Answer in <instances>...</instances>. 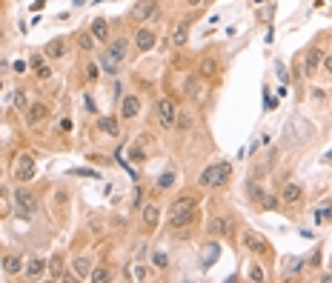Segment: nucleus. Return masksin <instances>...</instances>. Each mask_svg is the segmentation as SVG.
I'll return each mask as SVG.
<instances>
[{
    "label": "nucleus",
    "mask_w": 332,
    "mask_h": 283,
    "mask_svg": "<svg viewBox=\"0 0 332 283\" xmlns=\"http://www.w3.org/2000/svg\"><path fill=\"white\" fill-rule=\"evenodd\" d=\"M126 55H129V40L126 37H117V40H112V43L106 46V52L101 55V66L103 72H109V75H117V66L126 60Z\"/></svg>",
    "instance_id": "nucleus-1"
},
{
    "label": "nucleus",
    "mask_w": 332,
    "mask_h": 283,
    "mask_svg": "<svg viewBox=\"0 0 332 283\" xmlns=\"http://www.w3.org/2000/svg\"><path fill=\"white\" fill-rule=\"evenodd\" d=\"M34 175V160L32 155H20V166H17V181H32Z\"/></svg>",
    "instance_id": "nucleus-17"
},
{
    "label": "nucleus",
    "mask_w": 332,
    "mask_h": 283,
    "mask_svg": "<svg viewBox=\"0 0 332 283\" xmlns=\"http://www.w3.org/2000/svg\"><path fill=\"white\" fill-rule=\"evenodd\" d=\"M229 175H232V166L229 163H212V166H206L201 172V178L198 183L204 186V189H215V186H223L229 181Z\"/></svg>",
    "instance_id": "nucleus-2"
},
{
    "label": "nucleus",
    "mask_w": 332,
    "mask_h": 283,
    "mask_svg": "<svg viewBox=\"0 0 332 283\" xmlns=\"http://www.w3.org/2000/svg\"><path fill=\"white\" fill-rule=\"evenodd\" d=\"M49 275H52V278H63V258H60V255H55V258H52V261H49Z\"/></svg>",
    "instance_id": "nucleus-24"
},
{
    "label": "nucleus",
    "mask_w": 332,
    "mask_h": 283,
    "mask_svg": "<svg viewBox=\"0 0 332 283\" xmlns=\"http://www.w3.org/2000/svg\"><path fill=\"white\" fill-rule=\"evenodd\" d=\"M204 75H215V60H204Z\"/></svg>",
    "instance_id": "nucleus-35"
},
{
    "label": "nucleus",
    "mask_w": 332,
    "mask_h": 283,
    "mask_svg": "<svg viewBox=\"0 0 332 283\" xmlns=\"http://www.w3.org/2000/svg\"><path fill=\"white\" fill-rule=\"evenodd\" d=\"M324 60H327V55H324V49H318V46H312L307 52V57H304V66H307V75L312 78V75H318V69L324 66Z\"/></svg>",
    "instance_id": "nucleus-5"
},
{
    "label": "nucleus",
    "mask_w": 332,
    "mask_h": 283,
    "mask_svg": "<svg viewBox=\"0 0 332 283\" xmlns=\"http://www.w3.org/2000/svg\"><path fill=\"white\" fill-rule=\"evenodd\" d=\"M14 203H17V209L20 212H26V215H32L34 209H37V197H34L26 186H20L17 192H14Z\"/></svg>",
    "instance_id": "nucleus-6"
},
{
    "label": "nucleus",
    "mask_w": 332,
    "mask_h": 283,
    "mask_svg": "<svg viewBox=\"0 0 332 283\" xmlns=\"http://www.w3.org/2000/svg\"><path fill=\"white\" fill-rule=\"evenodd\" d=\"M46 114H49V109H46L43 103H34L32 109H26V123H29V126H37Z\"/></svg>",
    "instance_id": "nucleus-18"
},
{
    "label": "nucleus",
    "mask_w": 332,
    "mask_h": 283,
    "mask_svg": "<svg viewBox=\"0 0 332 283\" xmlns=\"http://www.w3.org/2000/svg\"><path fill=\"white\" fill-rule=\"evenodd\" d=\"M327 160H332V152H327Z\"/></svg>",
    "instance_id": "nucleus-44"
},
{
    "label": "nucleus",
    "mask_w": 332,
    "mask_h": 283,
    "mask_svg": "<svg viewBox=\"0 0 332 283\" xmlns=\"http://www.w3.org/2000/svg\"><path fill=\"white\" fill-rule=\"evenodd\" d=\"M14 72H17V75H23V72H26V63H23V60H17V63H14Z\"/></svg>",
    "instance_id": "nucleus-40"
},
{
    "label": "nucleus",
    "mask_w": 332,
    "mask_h": 283,
    "mask_svg": "<svg viewBox=\"0 0 332 283\" xmlns=\"http://www.w3.org/2000/svg\"><path fill=\"white\" fill-rule=\"evenodd\" d=\"M243 246L255 255H266L269 252V243L261 238V235H255V232H243Z\"/></svg>",
    "instance_id": "nucleus-7"
},
{
    "label": "nucleus",
    "mask_w": 332,
    "mask_h": 283,
    "mask_svg": "<svg viewBox=\"0 0 332 283\" xmlns=\"http://www.w3.org/2000/svg\"><path fill=\"white\" fill-rule=\"evenodd\" d=\"M158 223H160V209L155 203H149L146 209H143V226H146L149 232H155Z\"/></svg>",
    "instance_id": "nucleus-14"
},
{
    "label": "nucleus",
    "mask_w": 332,
    "mask_h": 283,
    "mask_svg": "<svg viewBox=\"0 0 332 283\" xmlns=\"http://www.w3.org/2000/svg\"><path fill=\"white\" fill-rule=\"evenodd\" d=\"M137 112H140V100H137L135 94H126L123 103H120V117L132 120V117H137Z\"/></svg>",
    "instance_id": "nucleus-10"
},
{
    "label": "nucleus",
    "mask_w": 332,
    "mask_h": 283,
    "mask_svg": "<svg viewBox=\"0 0 332 283\" xmlns=\"http://www.w3.org/2000/svg\"><path fill=\"white\" fill-rule=\"evenodd\" d=\"M324 66H327V72H330V75H332V55L327 57V60H324Z\"/></svg>",
    "instance_id": "nucleus-42"
},
{
    "label": "nucleus",
    "mask_w": 332,
    "mask_h": 283,
    "mask_svg": "<svg viewBox=\"0 0 332 283\" xmlns=\"http://www.w3.org/2000/svg\"><path fill=\"white\" fill-rule=\"evenodd\" d=\"M89 281H109V272H106V269H92Z\"/></svg>",
    "instance_id": "nucleus-30"
},
{
    "label": "nucleus",
    "mask_w": 332,
    "mask_h": 283,
    "mask_svg": "<svg viewBox=\"0 0 332 283\" xmlns=\"http://www.w3.org/2000/svg\"><path fill=\"white\" fill-rule=\"evenodd\" d=\"M186 34H189V23L183 20L181 26L172 32V40H169V43H172V46H183V43H186Z\"/></svg>",
    "instance_id": "nucleus-22"
},
{
    "label": "nucleus",
    "mask_w": 332,
    "mask_h": 283,
    "mask_svg": "<svg viewBox=\"0 0 332 283\" xmlns=\"http://www.w3.org/2000/svg\"><path fill=\"white\" fill-rule=\"evenodd\" d=\"M198 194H181L175 203H172V209H169V215H181V212H192V209H198Z\"/></svg>",
    "instance_id": "nucleus-8"
},
{
    "label": "nucleus",
    "mask_w": 332,
    "mask_h": 283,
    "mask_svg": "<svg viewBox=\"0 0 332 283\" xmlns=\"http://www.w3.org/2000/svg\"><path fill=\"white\" fill-rule=\"evenodd\" d=\"M98 132H103L106 137H114V135H120V126H117L114 117L103 114V117H98Z\"/></svg>",
    "instance_id": "nucleus-12"
},
{
    "label": "nucleus",
    "mask_w": 332,
    "mask_h": 283,
    "mask_svg": "<svg viewBox=\"0 0 332 283\" xmlns=\"http://www.w3.org/2000/svg\"><path fill=\"white\" fill-rule=\"evenodd\" d=\"M46 266H49V263H46L43 258H29V263H26V278H40Z\"/></svg>",
    "instance_id": "nucleus-20"
},
{
    "label": "nucleus",
    "mask_w": 332,
    "mask_h": 283,
    "mask_svg": "<svg viewBox=\"0 0 332 283\" xmlns=\"http://www.w3.org/2000/svg\"><path fill=\"white\" fill-rule=\"evenodd\" d=\"M92 37L98 40V43H106L109 40V23L103 20V17H98V20H92Z\"/></svg>",
    "instance_id": "nucleus-15"
},
{
    "label": "nucleus",
    "mask_w": 332,
    "mask_h": 283,
    "mask_svg": "<svg viewBox=\"0 0 332 283\" xmlns=\"http://www.w3.org/2000/svg\"><path fill=\"white\" fill-rule=\"evenodd\" d=\"M132 272H135V275H132L135 281H146V278H149V269H146V266H135Z\"/></svg>",
    "instance_id": "nucleus-31"
},
{
    "label": "nucleus",
    "mask_w": 332,
    "mask_h": 283,
    "mask_svg": "<svg viewBox=\"0 0 332 283\" xmlns=\"http://www.w3.org/2000/svg\"><path fill=\"white\" fill-rule=\"evenodd\" d=\"M3 272H6V275L23 272V261L17 258V255H3Z\"/></svg>",
    "instance_id": "nucleus-19"
},
{
    "label": "nucleus",
    "mask_w": 332,
    "mask_h": 283,
    "mask_svg": "<svg viewBox=\"0 0 332 283\" xmlns=\"http://www.w3.org/2000/svg\"><path fill=\"white\" fill-rule=\"evenodd\" d=\"M132 160H143V152H140V146L132 149Z\"/></svg>",
    "instance_id": "nucleus-39"
},
{
    "label": "nucleus",
    "mask_w": 332,
    "mask_h": 283,
    "mask_svg": "<svg viewBox=\"0 0 332 283\" xmlns=\"http://www.w3.org/2000/svg\"><path fill=\"white\" fill-rule=\"evenodd\" d=\"M275 72H278V78H281V80H286V69H284V63H275Z\"/></svg>",
    "instance_id": "nucleus-36"
},
{
    "label": "nucleus",
    "mask_w": 332,
    "mask_h": 283,
    "mask_svg": "<svg viewBox=\"0 0 332 283\" xmlns=\"http://www.w3.org/2000/svg\"><path fill=\"white\" fill-rule=\"evenodd\" d=\"M95 43H98V40L92 37V32H83V34L78 37V46L83 49V52H92V49H95Z\"/></svg>",
    "instance_id": "nucleus-27"
},
{
    "label": "nucleus",
    "mask_w": 332,
    "mask_h": 283,
    "mask_svg": "<svg viewBox=\"0 0 332 283\" xmlns=\"http://www.w3.org/2000/svg\"><path fill=\"white\" fill-rule=\"evenodd\" d=\"M206 232H209V235H215V238L226 235V217H209V226H206Z\"/></svg>",
    "instance_id": "nucleus-21"
},
{
    "label": "nucleus",
    "mask_w": 332,
    "mask_h": 283,
    "mask_svg": "<svg viewBox=\"0 0 332 283\" xmlns=\"http://www.w3.org/2000/svg\"><path fill=\"white\" fill-rule=\"evenodd\" d=\"M101 75V69H98V63H89V78H98Z\"/></svg>",
    "instance_id": "nucleus-37"
},
{
    "label": "nucleus",
    "mask_w": 332,
    "mask_h": 283,
    "mask_svg": "<svg viewBox=\"0 0 332 283\" xmlns=\"http://www.w3.org/2000/svg\"><path fill=\"white\" fill-rule=\"evenodd\" d=\"M14 106H17V112H26V109H29V94H26V89L14 92Z\"/></svg>",
    "instance_id": "nucleus-26"
},
{
    "label": "nucleus",
    "mask_w": 332,
    "mask_h": 283,
    "mask_svg": "<svg viewBox=\"0 0 332 283\" xmlns=\"http://www.w3.org/2000/svg\"><path fill=\"white\" fill-rule=\"evenodd\" d=\"M218 255H221V246H218V243H209V246H204V266L215 263Z\"/></svg>",
    "instance_id": "nucleus-23"
},
{
    "label": "nucleus",
    "mask_w": 332,
    "mask_h": 283,
    "mask_svg": "<svg viewBox=\"0 0 332 283\" xmlns=\"http://www.w3.org/2000/svg\"><path fill=\"white\" fill-rule=\"evenodd\" d=\"M281 197H284V203H301L304 186H301V183H286L284 189H281Z\"/></svg>",
    "instance_id": "nucleus-11"
},
{
    "label": "nucleus",
    "mask_w": 332,
    "mask_h": 283,
    "mask_svg": "<svg viewBox=\"0 0 332 283\" xmlns=\"http://www.w3.org/2000/svg\"><path fill=\"white\" fill-rule=\"evenodd\" d=\"M172 183H175V172H163L158 178V189H169Z\"/></svg>",
    "instance_id": "nucleus-29"
},
{
    "label": "nucleus",
    "mask_w": 332,
    "mask_h": 283,
    "mask_svg": "<svg viewBox=\"0 0 332 283\" xmlns=\"http://www.w3.org/2000/svg\"><path fill=\"white\" fill-rule=\"evenodd\" d=\"M155 266H158V269L166 266V255H163V252H155Z\"/></svg>",
    "instance_id": "nucleus-34"
},
{
    "label": "nucleus",
    "mask_w": 332,
    "mask_h": 283,
    "mask_svg": "<svg viewBox=\"0 0 332 283\" xmlns=\"http://www.w3.org/2000/svg\"><path fill=\"white\" fill-rule=\"evenodd\" d=\"M186 3H189V6H198V3H201V0H186Z\"/></svg>",
    "instance_id": "nucleus-43"
},
{
    "label": "nucleus",
    "mask_w": 332,
    "mask_h": 283,
    "mask_svg": "<svg viewBox=\"0 0 332 283\" xmlns=\"http://www.w3.org/2000/svg\"><path fill=\"white\" fill-rule=\"evenodd\" d=\"M155 40H158V37H155V32H152V29H143V26L137 29V34H135L137 52H152V49H155Z\"/></svg>",
    "instance_id": "nucleus-9"
},
{
    "label": "nucleus",
    "mask_w": 332,
    "mask_h": 283,
    "mask_svg": "<svg viewBox=\"0 0 332 283\" xmlns=\"http://www.w3.org/2000/svg\"><path fill=\"white\" fill-rule=\"evenodd\" d=\"M158 9V3L155 0H137L135 6H132V11H129V20H135V23H143L149 20V14Z\"/></svg>",
    "instance_id": "nucleus-4"
},
{
    "label": "nucleus",
    "mask_w": 332,
    "mask_h": 283,
    "mask_svg": "<svg viewBox=\"0 0 332 283\" xmlns=\"http://www.w3.org/2000/svg\"><path fill=\"white\" fill-rule=\"evenodd\" d=\"M75 272H78L80 278H89V272H92V261H89V258H75Z\"/></svg>",
    "instance_id": "nucleus-25"
},
{
    "label": "nucleus",
    "mask_w": 332,
    "mask_h": 283,
    "mask_svg": "<svg viewBox=\"0 0 332 283\" xmlns=\"http://www.w3.org/2000/svg\"><path fill=\"white\" fill-rule=\"evenodd\" d=\"M175 123H178V129H181V132H186V129L192 126V117H189V112H178V114H175Z\"/></svg>",
    "instance_id": "nucleus-28"
},
{
    "label": "nucleus",
    "mask_w": 332,
    "mask_h": 283,
    "mask_svg": "<svg viewBox=\"0 0 332 283\" xmlns=\"http://www.w3.org/2000/svg\"><path fill=\"white\" fill-rule=\"evenodd\" d=\"M155 114H158V123L163 126V129H169V126L175 123L178 106H175V100H169V97H160V100L155 103Z\"/></svg>",
    "instance_id": "nucleus-3"
},
{
    "label": "nucleus",
    "mask_w": 332,
    "mask_h": 283,
    "mask_svg": "<svg viewBox=\"0 0 332 283\" xmlns=\"http://www.w3.org/2000/svg\"><path fill=\"white\" fill-rule=\"evenodd\" d=\"M252 3H258V6H261V3H263V0H252Z\"/></svg>",
    "instance_id": "nucleus-45"
},
{
    "label": "nucleus",
    "mask_w": 332,
    "mask_h": 283,
    "mask_svg": "<svg viewBox=\"0 0 332 283\" xmlns=\"http://www.w3.org/2000/svg\"><path fill=\"white\" fill-rule=\"evenodd\" d=\"M249 281H263V269H261V266H252V269H249Z\"/></svg>",
    "instance_id": "nucleus-32"
},
{
    "label": "nucleus",
    "mask_w": 332,
    "mask_h": 283,
    "mask_svg": "<svg viewBox=\"0 0 332 283\" xmlns=\"http://www.w3.org/2000/svg\"><path fill=\"white\" fill-rule=\"evenodd\" d=\"M195 223V209L192 212H181V215H169L166 226L169 229H183V226H192Z\"/></svg>",
    "instance_id": "nucleus-13"
},
{
    "label": "nucleus",
    "mask_w": 332,
    "mask_h": 283,
    "mask_svg": "<svg viewBox=\"0 0 332 283\" xmlns=\"http://www.w3.org/2000/svg\"><path fill=\"white\" fill-rule=\"evenodd\" d=\"M32 66H34V69H40V66H46V63H43V57H40V55H34V57H32Z\"/></svg>",
    "instance_id": "nucleus-38"
},
{
    "label": "nucleus",
    "mask_w": 332,
    "mask_h": 283,
    "mask_svg": "<svg viewBox=\"0 0 332 283\" xmlns=\"http://www.w3.org/2000/svg\"><path fill=\"white\" fill-rule=\"evenodd\" d=\"M60 129H63V132H69V129H72V120H69V117H66V120H60Z\"/></svg>",
    "instance_id": "nucleus-41"
},
{
    "label": "nucleus",
    "mask_w": 332,
    "mask_h": 283,
    "mask_svg": "<svg viewBox=\"0 0 332 283\" xmlns=\"http://www.w3.org/2000/svg\"><path fill=\"white\" fill-rule=\"evenodd\" d=\"M72 175H80V178H98V172H92V169H72Z\"/></svg>",
    "instance_id": "nucleus-33"
},
{
    "label": "nucleus",
    "mask_w": 332,
    "mask_h": 283,
    "mask_svg": "<svg viewBox=\"0 0 332 283\" xmlns=\"http://www.w3.org/2000/svg\"><path fill=\"white\" fill-rule=\"evenodd\" d=\"M66 49H69L66 37H55L52 43L46 46V57H52V60H57V57H63V55H66Z\"/></svg>",
    "instance_id": "nucleus-16"
}]
</instances>
